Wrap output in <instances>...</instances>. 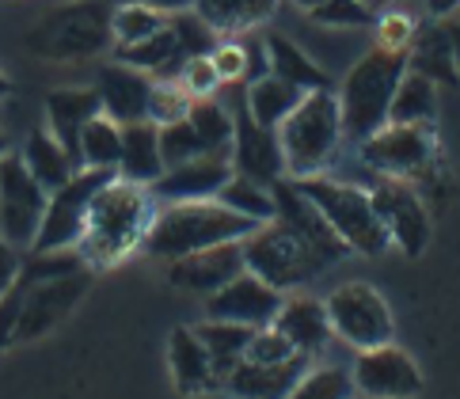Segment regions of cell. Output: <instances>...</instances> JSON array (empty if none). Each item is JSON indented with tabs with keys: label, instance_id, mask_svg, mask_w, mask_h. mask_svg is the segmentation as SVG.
Returning a JSON list of instances; mask_svg holds the SVG:
<instances>
[{
	"label": "cell",
	"instance_id": "obj_1",
	"mask_svg": "<svg viewBox=\"0 0 460 399\" xmlns=\"http://www.w3.org/2000/svg\"><path fill=\"white\" fill-rule=\"evenodd\" d=\"M153 221H156V198L149 194V187H137V182H126L114 175L92 198L88 225L76 252L92 270H103V266H114L129 252H137L145 236H149Z\"/></svg>",
	"mask_w": 460,
	"mask_h": 399
},
{
	"label": "cell",
	"instance_id": "obj_2",
	"mask_svg": "<svg viewBox=\"0 0 460 399\" xmlns=\"http://www.w3.org/2000/svg\"><path fill=\"white\" fill-rule=\"evenodd\" d=\"M255 228V221L240 217V213L225 209L221 202H172L156 209V221L145 236V252L153 259H183L190 252H206L213 244H228V240H243Z\"/></svg>",
	"mask_w": 460,
	"mask_h": 399
},
{
	"label": "cell",
	"instance_id": "obj_3",
	"mask_svg": "<svg viewBox=\"0 0 460 399\" xmlns=\"http://www.w3.org/2000/svg\"><path fill=\"white\" fill-rule=\"evenodd\" d=\"M278 141H282L289 179L323 175L332 168V160L339 156V145H342L339 95L332 88L305 92V99L293 107V114L278 126Z\"/></svg>",
	"mask_w": 460,
	"mask_h": 399
},
{
	"label": "cell",
	"instance_id": "obj_4",
	"mask_svg": "<svg viewBox=\"0 0 460 399\" xmlns=\"http://www.w3.org/2000/svg\"><path fill=\"white\" fill-rule=\"evenodd\" d=\"M407 73V49L373 46L342 80L339 111H342V137H354L358 145L388 126V107L400 80Z\"/></svg>",
	"mask_w": 460,
	"mask_h": 399
},
{
	"label": "cell",
	"instance_id": "obj_5",
	"mask_svg": "<svg viewBox=\"0 0 460 399\" xmlns=\"http://www.w3.org/2000/svg\"><path fill=\"white\" fill-rule=\"evenodd\" d=\"M293 187H297L312 206L323 213V221L332 225V232L342 240L350 255H385L392 240L376 217L373 209V198L369 191L361 187H350V182H339V179H327V175H308V179H293Z\"/></svg>",
	"mask_w": 460,
	"mask_h": 399
},
{
	"label": "cell",
	"instance_id": "obj_6",
	"mask_svg": "<svg viewBox=\"0 0 460 399\" xmlns=\"http://www.w3.org/2000/svg\"><path fill=\"white\" fill-rule=\"evenodd\" d=\"M111 0H73L42 15L23 35V46L42 61H84L114 42L111 35Z\"/></svg>",
	"mask_w": 460,
	"mask_h": 399
},
{
	"label": "cell",
	"instance_id": "obj_7",
	"mask_svg": "<svg viewBox=\"0 0 460 399\" xmlns=\"http://www.w3.org/2000/svg\"><path fill=\"white\" fill-rule=\"evenodd\" d=\"M243 266L259 281H267L270 289L289 293L308 286L312 278H320L327 270V259L301 232H293L282 221H267V225H255L243 236Z\"/></svg>",
	"mask_w": 460,
	"mask_h": 399
},
{
	"label": "cell",
	"instance_id": "obj_8",
	"mask_svg": "<svg viewBox=\"0 0 460 399\" xmlns=\"http://www.w3.org/2000/svg\"><path fill=\"white\" fill-rule=\"evenodd\" d=\"M361 160L385 179H430L438 172V133L434 126H396L388 122L361 141Z\"/></svg>",
	"mask_w": 460,
	"mask_h": 399
},
{
	"label": "cell",
	"instance_id": "obj_9",
	"mask_svg": "<svg viewBox=\"0 0 460 399\" xmlns=\"http://www.w3.org/2000/svg\"><path fill=\"white\" fill-rule=\"evenodd\" d=\"M323 305H327L332 331L347 346H354V350H373V346H385L396 335L392 308L381 297V289L369 286V281H347Z\"/></svg>",
	"mask_w": 460,
	"mask_h": 399
},
{
	"label": "cell",
	"instance_id": "obj_10",
	"mask_svg": "<svg viewBox=\"0 0 460 399\" xmlns=\"http://www.w3.org/2000/svg\"><path fill=\"white\" fill-rule=\"evenodd\" d=\"M111 179H114V172L80 168L65 187L50 191L39 236H35V244H31V252H69V247H76L80 236H84L92 198L100 194Z\"/></svg>",
	"mask_w": 460,
	"mask_h": 399
},
{
	"label": "cell",
	"instance_id": "obj_11",
	"mask_svg": "<svg viewBox=\"0 0 460 399\" xmlns=\"http://www.w3.org/2000/svg\"><path fill=\"white\" fill-rule=\"evenodd\" d=\"M46 198L50 194L39 187L20 156L8 153L0 160V240H8L20 252H31L46 213Z\"/></svg>",
	"mask_w": 460,
	"mask_h": 399
},
{
	"label": "cell",
	"instance_id": "obj_12",
	"mask_svg": "<svg viewBox=\"0 0 460 399\" xmlns=\"http://www.w3.org/2000/svg\"><path fill=\"white\" fill-rule=\"evenodd\" d=\"M88 289H92V266H80V270L54 281H39V286H23V305L12 331V342H35L42 335H50L58 324L69 320V312L84 301Z\"/></svg>",
	"mask_w": 460,
	"mask_h": 399
},
{
	"label": "cell",
	"instance_id": "obj_13",
	"mask_svg": "<svg viewBox=\"0 0 460 399\" xmlns=\"http://www.w3.org/2000/svg\"><path fill=\"white\" fill-rule=\"evenodd\" d=\"M373 209L381 217L392 247H400L407 259H419L430 247L434 225H430V209H426L422 194L403 179H376V187L369 191Z\"/></svg>",
	"mask_w": 460,
	"mask_h": 399
},
{
	"label": "cell",
	"instance_id": "obj_14",
	"mask_svg": "<svg viewBox=\"0 0 460 399\" xmlns=\"http://www.w3.org/2000/svg\"><path fill=\"white\" fill-rule=\"evenodd\" d=\"M350 377L354 392H361L366 399H415L422 392V369L396 342L358 350Z\"/></svg>",
	"mask_w": 460,
	"mask_h": 399
},
{
	"label": "cell",
	"instance_id": "obj_15",
	"mask_svg": "<svg viewBox=\"0 0 460 399\" xmlns=\"http://www.w3.org/2000/svg\"><path fill=\"white\" fill-rule=\"evenodd\" d=\"M233 172L243 179H255L262 187L286 179V156H282V141H278V129L259 126L248 107H236L233 114Z\"/></svg>",
	"mask_w": 460,
	"mask_h": 399
},
{
	"label": "cell",
	"instance_id": "obj_16",
	"mask_svg": "<svg viewBox=\"0 0 460 399\" xmlns=\"http://www.w3.org/2000/svg\"><path fill=\"white\" fill-rule=\"evenodd\" d=\"M243 266V240H228V244H213L206 252H190L183 259L168 262V281L183 293H199L209 297L225 289L233 278H240Z\"/></svg>",
	"mask_w": 460,
	"mask_h": 399
},
{
	"label": "cell",
	"instance_id": "obj_17",
	"mask_svg": "<svg viewBox=\"0 0 460 399\" xmlns=\"http://www.w3.org/2000/svg\"><path fill=\"white\" fill-rule=\"evenodd\" d=\"M278 308H282V293L259 281L252 270H243L225 289L206 297V320H228L243 327H270Z\"/></svg>",
	"mask_w": 460,
	"mask_h": 399
},
{
	"label": "cell",
	"instance_id": "obj_18",
	"mask_svg": "<svg viewBox=\"0 0 460 399\" xmlns=\"http://www.w3.org/2000/svg\"><path fill=\"white\" fill-rule=\"evenodd\" d=\"M233 179V156L228 153H206L194 156L187 164H175V168L164 172L149 194L160 198V202H209L217 198V191Z\"/></svg>",
	"mask_w": 460,
	"mask_h": 399
},
{
	"label": "cell",
	"instance_id": "obj_19",
	"mask_svg": "<svg viewBox=\"0 0 460 399\" xmlns=\"http://www.w3.org/2000/svg\"><path fill=\"white\" fill-rule=\"evenodd\" d=\"M95 92H100V107L111 122L129 126V122L149 119V92H153L149 73L129 69L122 61H111L95 76Z\"/></svg>",
	"mask_w": 460,
	"mask_h": 399
},
{
	"label": "cell",
	"instance_id": "obj_20",
	"mask_svg": "<svg viewBox=\"0 0 460 399\" xmlns=\"http://www.w3.org/2000/svg\"><path fill=\"white\" fill-rule=\"evenodd\" d=\"M274 331H282L289 339V346L297 354L312 358L320 354L327 342H332V320H327V305L316 301V297H305V293H293V297H282V308L274 315Z\"/></svg>",
	"mask_w": 460,
	"mask_h": 399
},
{
	"label": "cell",
	"instance_id": "obj_21",
	"mask_svg": "<svg viewBox=\"0 0 460 399\" xmlns=\"http://www.w3.org/2000/svg\"><path fill=\"white\" fill-rule=\"evenodd\" d=\"M95 114H103L100 92L95 88H58L46 95V122H50V133L65 153L76 160V168H80V133H84V126Z\"/></svg>",
	"mask_w": 460,
	"mask_h": 399
},
{
	"label": "cell",
	"instance_id": "obj_22",
	"mask_svg": "<svg viewBox=\"0 0 460 399\" xmlns=\"http://www.w3.org/2000/svg\"><path fill=\"white\" fill-rule=\"evenodd\" d=\"M168 365L179 395H206L213 388H221L213 358L202 346V339L194 335V327H175L168 335Z\"/></svg>",
	"mask_w": 460,
	"mask_h": 399
},
{
	"label": "cell",
	"instance_id": "obj_23",
	"mask_svg": "<svg viewBox=\"0 0 460 399\" xmlns=\"http://www.w3.org/2000/svg\"><path fill=\"white\" fill-rule=\"evenodd\" d=\"M308 358L297 354L282 365H255V361H240L233 373L225 377V385L236 399H286L293 385L305 377Z\"/></svg>",
	"mask_w": 460,
	"mask_h": 399
},
{
	"label": "cell",
	"instance_id": "obj_24",
	"mask_svg": "<svg viewBox=\"0 0 460 399\" xmlns=\"http://www.w3.org/2000/svg\"><path fill=\"white\" fill-rule=\"evenodd\" d=\"M114 175L137 187H153L164 175V156H160V126L156 122H129L122 126V156Z\"/></svg>",
	"mask_w": 460,
	"mask_h": 399
},
{
	"label": "cell",
	"instance_id": "obj_25",
	"mask_svg": "<svg viewBox=\"0 0 460 399\" xmlns=\"http://www.w3.org/2000/svg\"><path fill=\"white\" fill-rule=\"evenodd\" d=\"M407 73H419V76L430 80V84L460 88L453 46H449V35H446V27H441V20L415 27V39L407 46Z\"/></svg>",
	"mask_w": 460,
	"mask_h": 399
},
{
	"label": "cell",
	"instance_id": "obj_26",
	"mask_svg": "<svg viewBox=\"0 0 460 399\" xmlns=\"http://www.w3.org/2000/svg\"><path fill=\"white\" fill-rule=\"evenodd\" d=\"M20 160L27 164V172L35 175V182H39L46 194L58 191V187H65V182H69V179L80 172L76 160L54 141L50 129H31V137H27V145H23Z\"/></svg>",
	"mask_w": 460,
	"mask_h": 399
},
{
	"label": "cell",
	"instance_id": "obj_27",
	"mask_svg": "<svg viewBox=\"0 0 460 399\" xmlns=\"http://www.w3.org/2000/svg\"><path fill=\"white\" fill-rule=\"evenodd\" d=\"M267 46V58H270V73L278 80H286V84L301 88V92H320V88H332L327 84V73L320 69L316 61H312L297 42H289L286 35H267L262 39Z\"/></svg>",
	"mask_w": 460,
	"mask_h": 399
},
{
	"label": "cell",
	"instance_id": "obj_28",
	"mask_svg": "<svg viewBox=\"0 0 460 399\" xmlns=\"http://www.w3.org/2000/svg\"><path fill=\"white\" fill-rule=\"evenodd\" d=\"M278 0H194V15L209 23L217 35H240L262 20H270Z\"/></svg>",
	"mask_w": 460,
	"mask_h": 399
},
{
	"label": "cell",
	"instance_id": "obj_29",
	"mask_svg": "<svg viewBox=\"0 0 460 399\" xmlns=\"http://www.w3.org/2000/svg\"><path fill=\"white\" fill-rule=\"evenodd\" d=\"M301 99H305L301 88H293V84H286V80H278L274 73H267V76H259V80H252V84H248L243 107H248V114L259 126L278 129L293 114V107H297Z\"/></svg>",
	"mask_w": 460,
	"mask_h": 399
},
{
	"label": "cell",
	"instance_id": "obj_30",
	"mask_svg": "<svg viewBox=\"0 0 460 399\" xmlns=\"http://www.w3.org/2000/svg\"><path fill=\"white\" fill-rule=\"evenodd\" d=\"M388 122L396 126H434L438 122V84L419 73H403L388 107Z\"/></svg>",
	"mask_w": 460,
	"mask_h": 399
},
{
	"label": "cell",
	"instance_id": "obj_31",
	"mask_svg": "<svg viewBox=\"0 0 460 399\" xmlns=\"http://www.w3.org/2000/svg\"><path fill=\"white\" fill-rule=\"evenodd\" d=\"M252 331H255V327L228 324V320H206V324L194 327V335L202 339V346H206L209 358H213V369H217L221 385H225V377L243 361V350H248Z\"/></svg>",
	"mask_w": 460,
	"mask_h": 399
},
{
	"label": "cell",
	"instance_id": "obj_32",
	"mask_svg": "<svg viewBox=\"0 0 460 399\" xmlns=\"http://www.w3.org/2000/svg\"><path fill=\"white\" fill-rule=\"evenodd\" d=\"M122 156V126L111 122L107 114L95 119L80 133V168H95V172H114Z\"/></svg>",
	"mask_w": 460,
	"mask_h": 399
},
{
	"label": "cell",
	"instance_id": "obj_33",
	"mask_svg": "<svg viewBox=\"0 0 460 399\" xmlns=\"http://www.w3.org/2000/svg\"><path fill=\"white\" fill-rule=\"evenodd\" d=\"M213 202H221L225 209H233V213H240V217H248L255 225L274 221V194H270V187H262V182H255V179H243L236 172L217 191Z\"/></svg>",
	"mask_w": 460,
	"mask_h": 399
},
{
	"label": "cell",
	"instance_id": "obj_34",
	"mask_svg": "<svg viewBox=\"0 0 460 399\" xmlns=\"http://www.w3.org/2000/svg\"><path fill=\"white\" fill-rule=\"evenodd\" d=\"M187 122L199 133L206 153H233V114H228L217 99H194L187 111Z\"/></svg>",
	"mask_w": 460,
	"mask_h": 399
},
{
	"label": "cell",
	"instance_id": "obj_35",
	"mask_svg": "<svg viewBox=\"0 0 460 399\" xmlns=\"http://www.w3.org/2000/svg\"><path fill=\"white\" fill-rule=\"evenodd\" d=\"M164 23H168V15L156 12V8H145V4H114V12H111L114 46H129V42L149 39Z\"/></svg>",
	"mask_w": 460,
	"mask_h": 399
},
{
	"label": "cell",
	"instance_id": "obj_36",
	"mask_svg": "<svg viewBox=\"0 0 460 399\" xmlns=\"http://www.w3.org/2000/svg\"><path fill=\"white\" fill-rule=\"evenodd\" d=\"M286 399H354V377L342 365H323L305 373Z\"/></svg>",
	"mask_w": 460,
	"mask_h": 399
},
{
	"label": "cell",
	"instance_id": "obj_37",
	"mask_svg": "<svg viewBox=\"0 0 460 399\" xmlns=\"http://www.w3.org/2000/svg\"><path fill=\"white\" fill-rule=\"evenodd\" d=\"M160 156H164V172L175 168V164H187L194 156H206V145L199 141V133L187 119L160 126Z\"/></svg>",
	"mask_w": 460,
	"mask_h": 399
},
{
	"label": "cell",
	"instance_id": "obj_38",
	"mask_svg": "<svg viewBox=\"0 0 460 399\" xmlns=\"http://www.w3.org/2000/svg\"><path fill=\"white\" fill-rule=\"evenodd\" d=\"M190 103H194V99L183 92L179 80H153V92H149V122L168 126V122L187 119Z\"/></svg>",
	"mask_w": 460,
	"mask_h": 399
},
{
	"label": "cell",
	"instance_id": "obj_39",
	"mask_svg": "<svg viewBox=\"0 0 460 399\" xmlns=\"http://www.w3.org/2000/svg\"><path fill=\"white\" fill-rule=\"evenodd\" d=\"M308 15L323 27H369V23H376V8H369L366 0H323V4Z\"/></svg>",
	"mask_w": 460,
	"mask_h": 399
},
{
	"label": "cell",
	"instance_id": "obj_40",
	"mask_svg": "<svg viewBox=\"0 0 460 399\" xmlns=\"http://www.w3.org/2000/svg\"><path fill=\"white\" fill-rule=\"evenodd\" d=\"M289 358H297V350L274 327H255L248 339V350H243V361H255V365H282Z\"/></svg>",
	"mask_w": 460,
	"mask_h": 399
},
{
	"label": "cell",
	"instance_id": "obj_41",
	"mask_svg": "<svg viewBox=\"0 0 460 399\" xmlns=\"http://www.w3.org/2000/svg\"><path fill=\"white\" fill-rule=\"evenodd\" d=\"M179 84H183V92L190 95V99H209L213 92L221 88V76H217V69H213V61H209V54H202V58H190L183 69H179Z\"/></svg>",
	"mask_w": 460,
	"mask_h": 399
},
{
	"label": "cell",
	"instance_id": "obj_42",
	"mask_svg": "<svg viewBox=\"0 0 460 399\" xmlns=\"http://www.w3.org/2000/svg\"><path fill=\"white\" fill-rule=\"evenodd\" d=\"M415 39V20L407 12H381L376 15V46L385 49H407Z\"/></svg>",
	"mask_w": 460,
	"mask_h": 399
},
{
	"label": "cell",
	"instance_id": "obj_43",
	"mask_svg": "<svg viewBox=\"0 0 460 399\" xmlns=\"http://www.w3.org/2000/svg\"><path fill=\"white\" fill-rule=\"evenodd\" d=\"M209 61L217 69L221 84H233V80L248 76V49H243V42H217L209 49Z\"/></svg>",
	"mask_w": 460,
	"mask_h": 399
},
{
	"label": "cell",
	"instance_id": "obj_44",
	"mask_svg": "<svg viewBox=\"0 0 460 399\" xmlns=\"http://www.w3.org/2000/svg\"><path fill=\"white\" fill-rule=\"evenodd\" d=\"M20 305H23V281H15L8 289V297L0 301V354H4V346L12 342L15 320H20Z\"/></svg>",
	"mask_w": 460,
	"mask_h": 399
},
{
	"label": "cell",
	"instance_id": "obj_45",
	"mask_svg": "<svg viewBox=\"0 0 460 399\" xmlns=\"http://www.w3.org/2000/svg\"><path fill=\"white\" fill-rule=\"evenodd\" d=\"M20 270H23V255L20 247H12L8 240H0V301L8 297V289L20 281Z\"/></svg>",
	"mask_w": 460,
	"mask_h": 399
},
{
	"label": "cell",
	"instance_id": "obj_46",
	"mask_svg": "<svg viewBox=\"0 0 460 399\" xmlns=\"http://www.w3.org/2000/svg\"><path fill=\"white\" fill-rule=\"evenodd\" d=\"M111 4H145V8H156L164 15H175V12L194 8V0H111Z\"/></svg>",
	"mask_w": 460,
	"mask_h": 399
},
{
	"label": "cell",
	"instance_id": "obj_47",
	"mask_svg": "<svg viewBox=\"0 0 460 399\" xmlns=\"http://www.w3.org/2000/svg\"><path fill=\"white\" fill-rule=\"evenodd\" d=\"M441 27H446V35H449L453 61H456V80H460V20L456 15H441Z\"/></svg>",
	"mask_w": 460,
	"mask_h": 399
},
{
	"label": "cell",
	"instance_id": "obj_48",
	"mask_svg": "<svg viewBox=\"0 0 460 399\" xmlns=\"http://www.w3.org/2000/svg\"><path fill=\"white\" fill-rule=\"evenodd\" d=\"M426 8H430L434 20H441V15H453L460 8V0H426Z\"/></svg>",
	"mask_w": 460,
	"mask_h": 399
},
{
	"label": "cell",
	"instance_id": "obj_49",
	"mask_svg": "<svg viewBox=\"0 0 460 399\" xmlns=\"http://www.w3.org/2000/svg\"><path fill=\"white\" fill-rule=\"evenodd\" d=\"M293 4H297V8H305V12H316V8L323 4V0H293Z\"/></svg>",
	"mask_w": 460,
	"mask_h": 399
},
{
	"label": "cell",
	"instance_id": "obj_50",
	"mask_svg": "<svg viewBox=\"0 0 460 399\" xmlns=\"http://www.w3.org/2000/svg\"><path fill=\"white\" fill-rule=\"evenodd\" d=\"M366 4H369V8H376V12H381V8H388V4H400V0H366Z\"/></svg>",
	"mask_w": 460,
	"mask_h": 399
},
{
	"label": "cell",
	"instance_id": "obj_51",
	"mask_svg": "<svg viewBox=\"0 0 460 399\" xmlns=\"http://www.w3.org/2000/svg\"><path fill=\"white\" fill-rule=\"evenodd\" d=\"M8 92H12V80H8V76H4V73H0V99H4V95H8Z\"/></svg>",
	"mask_w": 460,
	"mask_h": 399
},
{
	"label": "cell",
	"instance_id": "obj_52",
	"mask_svg": "<svg viewBox=\"0 0 460 399\" xmlns=\"http://www.w3.org/2000/svg\"><path fill=\"white\" fill-rule=\"evenodd\" d=\"M4 156H8V137L0 133V160H4Z\"/></svg>",
	"mask_w": 460,
	"mask_h": 399
}]
</instances>
